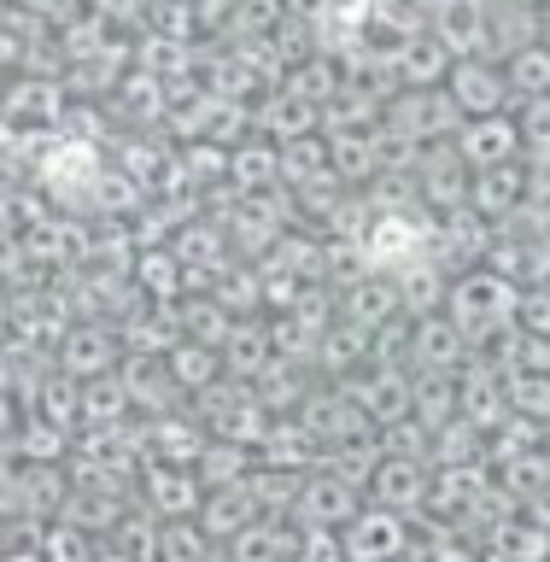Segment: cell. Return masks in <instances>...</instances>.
Segmentation results:
<instances>
[{
  "label": "cell",
  "instance_id": "1",
  "mask_svg": "<svg viewBox=\"0 0 550 562\" xmlns=\"http://www.w3.org/2000/svg\"><path fill=\"white\" fill-rule=\"evenodd\" d=\"M516 305H521V288L498 270H463L446 288V311L451 328L469 340V351H492L504 334H516Z\"/></svg>",
  "mask_w": 550,
  "mask_h": 562
},
{
  "label": "cell",
  "instance_id": "2",
  "mask_svg": "<svg viewBox=\"0 0 550 562\" xmlns=\"http://www.w3.org/2000/svg\"><path fill=\"white\" fill-rule=\"evenodd\" d=\"M340 393L358 404V411L375 422V428H393V422L411 416V393H416V375L404 363H381V358H369L363 369H351Z\"/></svg>",
  "mask_w": 550,
  "mask_h": 562
},
{
  "label": "cell",
  "instance_id": "3",
  "mask_svg": "<svg viewBox=\"0 0 550 562\" xmlns=\"http://www.w3.org/2000/svg\"><path fill=\"white\" fill-rule=\"evenodd\" d=\"M381 123L422 147V140H451L463 130V112H457V100L446 94V82H439V88H399V94L386 100Z\"/></svg>",
  "mask_w": 550,
  "mask_h": 562
},
{
  "label": "cell",
  "instance_id": "4",
  "mask_svg": "<svg viewBox=\"0 0 550 562\" xmlns=\"http://www.w3.org/2000/svg\"><path fill=\"white\" fill-rule=\"evenodd\" d=\"M457 158H463L469 170H492V165H516V158L527 153L521 140V117L509 112H492V117H469L463 130L451 135Z\"/></svg>",
  "mask_w": 550,
  "mask_h": 562
},
{
  "label": "cell",
  "instance_id": "5",
  "mask_svg": "<svg viewBox=\"0 0 550 562\" xmlns=\"http://www.w3.org/2000/svg\"><path fill=\"white\" fill-rule=\"evenodd\" d=\"M340 544H346V562H399L411 551V527H404V516H393V509L363 504L358 516L340 527Z\"/></svg>",
  "mask_w": 550,
  "mask_h": 562
},
{
  "label": "cell",
  "instance_id": "6",
  "mask_svg": "<svg viewBox=\"0 0 550 562\" xmlns=\"http://www.w3.org/2000/svg\"><path fill=\"white\" fill-rule=\"evenodd\" d=\"M469 363V340L451 328L446 311L411 316V369L416 375H457Z\"/></svg>",
  "mask_w": 550,
  "mask_h": 562
},
{
  "label": "cell",
  "instance_id": "7",
  "mask_svg": "<svg viewBox=\"0 0 550 562\" xmlns=\"http://www.w3.org/2000/svg\"><path fill=\"white\" fill-rule=\"evenodd\" d=\"M446 94L457 100L463 123H469V117L509 112V82H504V65H498V59H457L451 77H446Z\"/></svg>",
  "mask_w": 550,
  "mask_h": 562
},
{
  "label": "cell",
  "instance_id": "8",
  "mask_svg": "<svg viewBox=\"0 0 550 562\" xmlns=\"http://www.w3.org/2000/svg\"><path fill=\"white\" fill-rule=\"evenodd\" d=\"M369 492H375V504L393 509V516H404V509H428V498H434V463H428V457L386 451L381 469H375V481H369Z\"/></svg>",
  "mask_w": 550,
  "mask_h": 562
},
{
  "label": "cell",
  "instance_id": "9",
  "mask_svg": "<svg viewBox=\"0 0 550 562\" xmlns=\"http://www.w3.org/2000/svg\"><path fill=\"white\" fill-rule=\"evenodd\" d=\"M527 182H534V170H527L521 158H516V165L469 170V211L481 223H509L527 205Z\"/></svg>",
  "mask_w": 550,
  "mask_h": 562
},
{
  "label": "cell",
  "instance_id": "10",
  "mask_svg": "<svg viewBox=\"0 0 550 562\" xmlns=\"http://www.w3.org/2000/svg\"><path fill=\"white\" fill-rule=\"evenodd\" d=\"M358 492H351L346 481H334V474H305V486H299V498H293V509H288V521L293 527H328V533H340V527L358 516Z\"/></svg>",
  "mask_w": 550,
  "mask_h": 562
},
{
  "label": "cell",
  "instance_id": "11",
  "mask_svg": "<svg viewBox=\"0 0 550 562\" xmlns=\"http://www.w3.org/2000/svg\"><path fill=\"white\" fill-rule=\"evenodd\" d=\"M141 498H147V516L158 521H182V516H200V474L182 469V463H147L141 469Z\"/></svg>",
  "mask_w": 550,
  "mask_h": 562
},
{
  "label": "cell",
  "instance_id": "12",
  "mask_svg": "<svg viewBox=\"0 0 550 562\" xmlns=\"http://www.w3.org/2000/svg\"><path fill=\"white\" fill-rule=\"evenodd\" d=\"M416 188H422L416 200L428 205V211H439V217H446V211H463V205H469V165L457 158L451 140H439L434 153H422Z\"/></svg>",
  "mask_w": 550,
  "mask_h": 562
},
{
  "label": "cell",
  "instance_id": "13",
  "mask_svg": "<svg viewBox=\"0 0 550 562\" xmlns=\"http://www.w3.org/2000/svg\"><path fill=\"white\" fill-rule=\"evenodd\" d=\"M451 59H492V0H451L428 24Z\"/></svg>",
  "mask_w": 550,
  "mask_h": 562
},
{
  "label": "cell",
  "instance_id": "14",
  "mask_svg": "<svg viewBox=\"0 0 550 562\" xmlns=\"http://www.w3.org/2000/svg\"><path fill=\"white\" fill-rule=\"evenodd\" d=\"M252 130L281 147V140H299V135L323 130V105H311L305 94H293V88L281 82V88H270V94L252 105Z\"/></svg>",
  "mask_w": 550,
  "mask_h": 562
},
{
  "label": "cell",
  "instance_id": "15",
  "mask_svg": "<svg viewBox=\"0 0 550 562\" xmlns=\"http://www.w3.org/2000/svg\"><path fill=\"white\" fill-rule=\"evenodd\" d=\"M117 358H123V346H117V334H112V328L70 323V328L59 334V369H65V375H77V381L112 375Z\"/></svg>",
  "mask_w": 550,
  "mask_h": 562
},
{
  "label": "cell",
  "instance_id": "16",
  "mask_svg": "<svg viewBox=\"0 0 550 562\" xmlns=\"http://www.w3.org/2000/svg\"><path fill=\"white\" fill-rule=\"evenodd\" d=\"M399 311H404V293H399V281H386V276H358V281H346L340 288V316L346 323H358L369 334H381L386 323H399Z\"/></svg>",
  "mask_w": 550,
  "mask_h": 562
},
{
  "label": "cell",
  "instance_id": "17",
  "mask_svg": "<svg viewBox=\"0 0 550 562\" xmlns=\"http://www.w3.org/2000/svg\"><path fill=\"white\" fill-rule=\"evenodd\" d=\"M223 375H235V381H258L263 369L276 363V340H270V323L263 316H235L228 323V340H223Z\"/></svg>",
  "mask_w": 550,
  "mask_h": 562
},
{
  "label": "cell",
  "instance_id": "18",
  "mask_svg": "<svg viewBox=\"0 0 550 562\" xmlns=\"http://www.w3.org/2000/svg\"><path fill=\"white\" fill-rule=\"evenodd\" d=\"M205 527V539L211 544H228L240 533V527H252L258 521V498H252V486H211L205 498H200V516H193Z\"/></svg>",
  "mask_w": 550,
  "mask_h": 562
},
{
  "label": "cell",
  "instance_id": "19",
  "mask_svg": "<svg viewBox=\"0 0 550 562\" xmlns=\"http://www.w3.org/2000/svg\"><path fill=\"white\" fill-rule=\"evenodd\" d=\"M228 188L240 193H276L281 188V147L263 135H246L228 147Z\"/></svg>",
  "mask_w": 550,
  "mask_h": 562
},
{
  "label": "cell",
  "instance_id": "20",
  "mask_svg": "<svg viewBox=\"0 0 550 562\" xmlns=\"http://www.w3.org/2000/svg\"><path fill=\"white\" fill-rule=\"evenodd\" d=\"M381 94L369 88V77L363 70H346V82L328 94V105H323V130H375L381 123Z\"/></svg>",
  "mask_w": 550,
  "mask_h": 562
},
{
  "label": "cell",
  "instance_id": "21",
  "mask_svg": "<svg viewBox=\"0 0 550 562\" xmlns=\"http://www.w3.org/2000/svg\"><path fill=\"white\" fill-rule=\"evenodd\" d=\"M42 182L59 193V200H70V193H88V200H94V147H88V140H53L42 153Z\"/></svg>",
  "mask_w": 550,
  "mask_h": 562
},
{
  "label": "cell",
  "instance_id": "22",
  "mask_svg": "<svg viewBox=\"0 0 550 562\" xmlns=\"http://www.w3.org/2000/svg\"><path fill=\"white\" fill-rule=\"evenodd\" d=\"M328 135V170L340 182H369L381 176V123L375 130H323Z\"/></svg>",
  "mask_w": 550,
  "mask_h": 562
},
{
  "label": "cell",
  "instance_id": "23",
  "mask_svg": "<svg viewBox=\"0 0 550 562\" xmlns=\"http://www.w3.org/2000/svg\"><path fill=\"white\" fill-rule=\"evenodd\" d=\"M451 53H446V42H439L434 30H416L411 42L399 47V59H393V77L404 82V88H439L451 77Z\"/></svg>",
  "mask_w": 550,
  "mask_h": 562
},
{
  "label": "cell",
  "instance_id": "24",
  "mask_svg": "<svg viewBox=\"0 0 550 562\" xmlns=\"http://www.w3.org/2000/svg\"><path fill=\"white\" fill-rule=\"evenodd\" d=\"M293 539H299L293 521L258 516L252 527H240V533L223 544V557L228 562H293Z\"/></svg>",
  "mask_w": 550,
  "mask_h": 562
},
{
  "label": "cell",
  "instance_id": "25",
  "mask_svg": "<svg viewBox=\"0 0 550 562\" xmlns=\"http://www.w3.org/2000/svg\"><path fill=\"white\" fill-rule=\"evenodd\" d=\"M123 422H130V386H123L117 369H112V375L82 381V416H77V428L100 434V428H123Z\"/></svg>",
  "mask_w": 550,
  "mask_h": 562
},
{
  "label": "cell",
  "instance_id": "26",
  "mask_svg": "<svg viewBox=\"0 0 550 562\" xmlns=\"http://www.w3.org/2000/svg\"><path fill=\"white\" fill-rule=\"evenodd\" d=\"M165 369H170V381H176V393H182V398H200L205 386L223 381V358L211 346H193V340H176L165 351Z\"/></svg>",
  "mask_w": 550,
  "mask_h": 562
},
{
  "label": "cell",
  "instance_id": "27",
  "mask_svg": "<svg viewBox=\"0 0 550 562\" xmlns=\"http://www.w3.org/2000/svg\"><path fill=\"white\" fill-rule=\"evenodd\" d=\"M381 457H386V446H375V434H363V439H346V446H328L316 463H323V474H334V481H346L358 492V486L375 481Z\"/></svg>",
  "mask_w": 550,
  "mask_h": 562
},
{
  "label": "cell",
  "instance_id": "28",
  "mask_svg": "<svg viewBox=\"0 0 550 562\" xmlns=\"http://www.w3.org/2000/svg\"><path fill=\"white\" fill-rule=\"evenodd\" d=\"M504 82H509V105L550 100V47L534 42V47L509 53V59H504Z\"/></svg>",
  "mask_w": 550,
  "mask_h": 562
},
{
  "label": "cell",
  "instance_id": "29",
  "mask_svg": "<svg viewBox=\"0 0 550 562\" xmlns=\"http://www.w3.org/2000/svg\"><path fill=\"white\" fill-rule=\"evenodd\" d=\"M176 323H182V340H193V346H211V351H223V340H228V316L211 293H188V299H176Z\"/></svg>",
  "mask_w": 550,
  "mask_h": 562
},
{
  "label": "cell",
  "instance_id": "30",
  "mask_svg": "<svg viewBox=\"0 0 550 562\" xmlns=\"http://www.w3.org/2000/svg\"><path fill=\"white\" fill-rule=\"evenodd\" d=\"M135 281H141L135 293L158 299V305H176L182 288H188V270H182V258H176L170 246H147V252L135 258Z\"/></svg>",
  "mask_w": 550,
  "mask_h": 562
},
{
  "label": "cell",
  "instance_id": "31",
  "mask_svg": "<svg viewBox=\"0 0 550 562\" xmlns=\"http://www.w3.org/2000/svg\"><path fill=\"white\" fill-rule=\"evenodd\" d=\"M411 375H416V369H411ZM411 422H416V428H428V434H439L446 422H457V375H416Z\"/></svg>",
  "mask_w": 550,
  "mask_h": 562
},
{
  "label": "cell",
  "instance_id": "32",
  "mask_svg": "<svg viewBox=\"0 0 550 562\" xmlns=\"http://www.w3.org/2000/svg\"><path fill=\"white\" fill-rule=\"evenodd\" d=\"M252 463H258V451L235 446V439H211L200 451V463H193V474H200V486L211 492V486H240L246 474H252Z\"/></svg>",
  "mask_w": 550,
  "mask_h": 562
},
{
  "label": "cell",
  "instance_id": "33",
  "mask_svg": "<svg viewBox=\"0 0 550 562\" xmlns=\"http://www.w3.org/2000/svg\"><path fill=\"white\" fill-rule=\"evenodd\" d=\"M316 176H328V135H299L281 140V188H311Z\"/></svg>",
  "mask_w": 550,
  "mask_h": 562
},
{
  "label": "cell",
  "instance_id": "34",
  "mask_svg": "<svg viewBox=\"0 0 550 562\" xmlns=\"http://www.w3.org/2000/svg\"><path fill=\"white\" fill-rule=\"evenodd\" d=\"M217 544L205 539V527L182 516V521H158V557L153 562H211Z\"/></svg>",
  "mask_w": 550,
  "mask_h": 562
},
{
  "label": "cell",
  "instance_id": "35",
  "mask_svg": "<svg viewBox=\"0 0 550 562\" xmlns=\"http://www.w3.org/2000/svg\"><path fill=\"white\" fill-rule=\"evenodd\" d=\"M504 469V492L509 498H545L550 492V446H534V451H521V457H509Z\"/></svg>",
  "mask_w": 550,
  "mask_h": 562
},
{
  "label": "cell",
  "instance_id": "36",
  "mask_svg": "<svg viewBox=\"0 0 550 562\" xmlns=\"http://www.w3.org/2000/svg\"><path fill=\"white\" fill-rule=\"evenodd\" d=\"M340 82H346V65L323 59V53H311V59L288 65V88H293V94H305L311 105H328V94H334Z\"/></svg>",
  "mask_w": 550,
  "mask_h": 562
},
{
  "label": "cell",
  "instance_id": "37",
  "mask_svg": "<svg viewBox=\"0 0 550 562\" xmlns=\"http://www.w3.org/2000/svg\"><path fill=\"white\" fill-rule=\"evenodd\" d=\"M35 551H42V562H88V557H94V544H88L82 527L47 521L42 533H35Z\"/></svg>",
  "mask_w": 550,
  "mask_h": 562
},
{
  "label": "cell",
  "instance_id": "38",
  "mask_svg": "<svg viewBox=\"0 0 550 562\" xmlns=\"http://www.w3.org/2000/svg\"><path fill=\"white\" fill-rule=\"evenodd\" d=\"M112 551L117 557H130V562H153L158 557V521L153 516H123L117 527H112Z\"/></svg>",
  "mask_w": 550,
  "mask_h": 562
},
{
  "label": "cell",
  "instance_id": "39",
  "mask_svg": "<svg viewBox=\"0 0 550 562\" xmlns=\"http://www.w3.org/2000/svg\"><path fill=\"white\" fill-rule=\"evenodd\" d=\"M509 386V411L527 416V422H550V375H504Z\"/></svg>",
  "mask_w": 550,
  "mask_h": 562
},
{
  "label": "cell",
  "instance_id": "40",
  "mask_svg": "<svg viewBox=\"0 0 550 562\" xmlns=\"http://www.w3.org/2000/svg\"><path fill=\"white\" fill-rule=\"evenodd\" d=\"M12 451H24L30 463H59L65 457V428H53V422H24V428H18V446Z\"/></svg>",
  "mask_w": 550,
  "mask_h": 562
},
{
  "label": "cell",
  "instance_id": "41",
  "mask_svg": "<svg viewBox=\"0 0 550 562\" xmlns=\"http://www.w3.org/2000/svg\"><path fill=\"white\" fill-rule=\"evenodd\" d=\"M293 562H346V544H340V533H328V527H299Z\"/></svg>",
  "mask_w": 550,
  "mask_h": 562
},
{
  "label": "cell",
  "instance_id": "42",
  "mask_svg": "<svg viewBox=\"0 0 550 562\" xmlns=\"http://www.w3.org/2000/svg\"><path fill=\"white\" fill-rule=\"evenodd\" d=\"M516 328L521 334H545V340H550V288H521Z\"/></svg>",
  "mask_w": 550,
  "mask_h": 562
},
{
  "label": "cell",
  "instance_id": "43",
  "mask_svg": "<svg viewBox=\"0 0 550 562\" xmlns=\"http://www.w3.org/2000/svg\"><path fill=\"white\" fill-rule=\"evenodd\" d=\"M276 24H281V0H235V30H246V35L270 30L276 35Z\"/></svg>",
  "mask_w": 550,
  "mask_h": 562
},
{
  "label": "cell",
  "instance_id": "44",
  "mask_svg": "<svg viewBox=\"0 0 550 562\" xmlns=\"http://www.w3.org/2000/svg\"><path fill=\"white\" fill-rule=\"evenodd\" d=\"M446 7H451V0H404V12H411V18H428V24H434Z\"/></svg>",
  "mask_w": 550,
  "mask_h": 562
},
{
  "label": "cell",
  "instance_id": "45",
  "mask_svg": "<svg viewBox=\"0 0 550 562\" xmlns=\"http://www.w3.org/2000/svg\"><path fill=\"white\" fill-rule=\"evenodd\" d=\"M7 386H12V358L0 351V398H7Z\"/></svg>",
  "mask_w": 550,
  "mask_h": 562
},
{
  "label": "cell",
  "instance_id": "46",
  "mask_svg": "<svg viewBox=\"0 0 550 562\" xmlns=\"http://www.w3.org/2000/svg\"><path fill=\"white\" fill-rule=\"evenodd\" d=\"M0 562H42V551H35V544H30V551H7Z\"/></svg>",
  "mask_w": 550,
  "mask_h": 562
},
{
  "label": "cell",
  "instance_id": "47",
  "mask_svg": "<svg viewBox=\"0 0 550 562\" xmlns=\"http://www.w3.org/2000/svg\"><path fill=\"white\" fill-rule=\"evenodd\" d=\"M88 562H130V557H117L112 544H105V551H94V557H88Z\"/></svg>",
  "mask_w": 550,
  "mask_h": 562
},
{
  "label": "cell",
  "instance_id": "48",
  "mask_svg": "<svg viewBox=\"0 0 550 562\" xmlns=\"http://www.w3.org/2000/svg\"><path fill=\"white\" fill-rule=\"evenodd\" d=\"M545 446H550V422H545Z\"/></svg>",
  "mask_w": 550,
  "mask_h": 562
},
{
  "label": "cell",
  "instance_id": "49",
  "mask_svg": "<svg viewBox=\"0 0 550 562\" xmlns=\"http://www.w3.org/2000/svg\"><path fill=\"white\" fill-rule=\"evenodd\" d=\"M0 557H7V539H0Z\"/></svg>",
  "mask_w": 550,
  "mask_h": 562
},
{
  "label": "cell",
  "instance_id": "50",
  "mask_svg": "<svg viewBox=\"0 0 550 562\" xmlns=\"http://www.w3.org/2000/svg\"><path fill=\"white\" fill-rule=\"evenodd\" d=\"M534 7H550V0H534Z\"/></svg>",
  "mask_w": 550,
  "mask_h": 562
},
{
  "label": "cell",
  "instance_id": "51",
  "mask_svg": "<svg viewBox=\"0 0 550 562\" xmlns=\"http://www.w3.org/2000/svg\"><path fill=\"white\" fill-rule=\"evenodd\" d=\"M545 288H550V281H545Z\"/></svg>",
  "mask_w": 550,
  "mask_h": 562
}]
</instances>
